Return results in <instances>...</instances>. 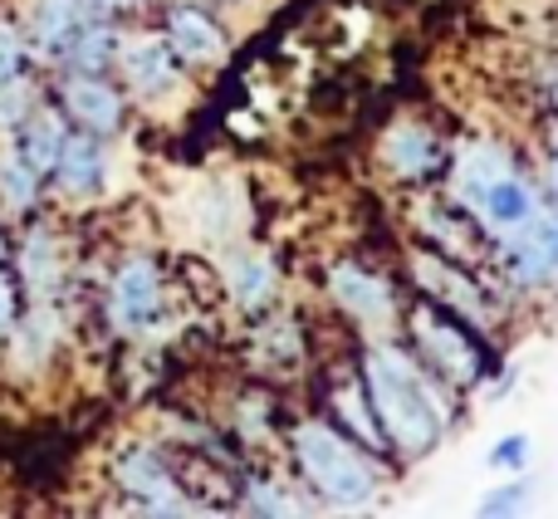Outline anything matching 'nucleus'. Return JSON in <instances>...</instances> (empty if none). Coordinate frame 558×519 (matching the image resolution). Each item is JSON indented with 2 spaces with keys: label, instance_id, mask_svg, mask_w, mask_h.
<instances>
[{
  "label": "nucleus",
  "instance_id": "obj_18",
  "mask_svg": "<svg viewBox=\"0 0 558 519\" xmlns=\"http://www.w3.org/2000/svg\"><path fill=\"white\" fill-rule=\"evenodd\" d=\"M422 231L436 241V251L446 260H481V226L475 216H465L461 206H426L422 212Z\"/></svg>",
  "mask_w": 558,
  "mask_h": 519
},
{
  "label": "nucleus",
  "instance_id": "obj_15",
  "mask_svg": "<svg viewBox=\"0 0 558 519\" xmlns=\"http://www.w3.org/2000/svg\"><path fill=\"white\" fill-rule=\"evenodd\" d=\"M64 137H69V118L59 113V108H35V113L15 128V143L10 147H15L39 177H49L59 153H64Z\"/></svg>",
  "mask_w": 558,
  "mask_h": 519
},
{
  "label": "nucleus",
  "instance_id": "obj_29",
  "mask_svg": "<svg viewBox=\"0 0 558 519\" xmlns=\"http://www.w3.org/2000/svg\"><path fill=\"white\" fill-rule=\"evenodd\" d=\"M10 328H15V285L0 275V338H10Z\"/></svg>",
  "mask_w": 558,
  "mask_h": 519
},
{
  "label": "nucleus",
  "instance_id": "obj_31",
  "mask_svg": "<svg viewBox=\"0 0 558 519\" xmlns=\"http://www.w3.org/2000/svg\"><path fill=\"white\" fill-rule=\"evenodd\" d=\"M88 5H94L98 15H108V10H123V5H133V0H88Z\"/></svg>",
  "mask_w": 558,
  "mask_h": 519
},
{
  "label": "nucleus",
  "instance_id": "obj_2",
  "mask_svg": "<svg viewBox=\"0 0 558 519\" xmlns=\"http://www.w3.org/2000/svg\"><path fill=\"white\" fill-rule=\"evenodd\" d=\"M294 461L304 481L324 495L328 505H367L377 491V475L367 456L328 422H299L294 426Z\"/></svg>",
  "mask_w": 558,
  "mask_h": 519
},
{
  "label": "nucleus",
  "instance_id": "obj_8",
  "mask_svg": "<svg viewBox=\"0 0 558 519\" xmlns=\"http://www.w3.org/2000/svg\"><path fill=\"white\" fill-rule=\"evenodd\" d=\"M505 265L520 285H544L558 279V216L534 212L524 226L505 231Z\"/></svg>",
  "mask_w": 558,
  "mask_h": 519
},
{
  "label": "nucleus",
  "instance_id": "obj_1",
  "mask_svg": "<svg viewBox=\"0 0 558 519\" xmlns=\"http://www.w3.org/2000/svg\"><path fill=\"white\" fill-rule=\"evenodd\" d=\"M363 383L367 397H373V412L383 422L387 442L402 446L407 456H426L436 442H441V426L451 417V402L446 393L392 343L367 348L363 358Z\"/></svg>",
  "mask_w": 558,
  "mask_h": 519
},
{
  "label": "nucleus",
  "instance_id": "obj_16",
  "mask_svg": "<svg viewBox=\"0 0 558 519\" xmlns=\"http://www.w3.org/2000/svg\"><path fill=\"white\" fill-rule=\"evenodd\" d=\"M383 157H387V167H392L402 182H426L432 172H441V143H436L426 128H416V123L392 128L387 143H383Z\"/></svg>",
  "mask_w": 558,
  "mask_h": 519
},
{
  "label": "nucleus",
  "instance_id": "obj_22",
  "mask_svg": "<svg viewBox=\"0 0 558 519\" xmlns=\"http://www.w3.org/2000/svg\"><path fill=\"white\" fill-rule=\"evenodd\" d=\"M231 294L245 309H265L275 294V265L265 255H241L231 265Z\"/></svg>",
  "mask_w": 558,
  "mask_h": 519
},
{
  "label": "nucleus",
  "instance_id": "obj_20",
  "mask_svg": "<svg viewBox=\"0 0 558 519\" xmlns=\"http://www.w3.org/2000/svg\"><path fill=\"white\" fill-rule=\"evenodd\" d=\"M118 45H123V39H118V29L108 25L104 15H88L84 25L74 29V39L64 45V55H59V59H64L69 74H104V69L118 59Z\"/></svg>",
  "mask_w": 558,
  "mask_h": 519
},
{
  "label": "nucleus",
  "instance_id": "obj_6",
  "mask_svg": "<svg viewBox=\"0 0 558 519\" xmlns=\"http://www.w3.org/2000/svg\"><path fill=\"white\" fill-rule=\"evenodd\" d=\"M162 314V275H157L153 255H128L113 275V289H108V318H113L123 334H137L153 318Z\"/></svg>",
  "mask_w": 558,
  "mask_h": 519
},
{
  "label": "nucleus",
  "instance_id": "obj_23",
  "mask_svg": "<svg viewBox=\"0 0 558 519\" xmlns=\"http://www.w3.org/2000/svg\"><path fill=\"white\" fill-rule=\"evenodd\" d=\"M39 182H45V177H39L15 147H5V157H0V202L15 206V212H25V206H35Z\"/></svg>",
  "mask_w": 558,
  "mask_h": 519
},
{
  "label": "nucleus",
  "instance_id": "obj_24",
  "mask_svg": "<svg viewBox=\"0 0 558 519\" xmlns=\"http://www.w3.org/2000/svg\"><path fill=\"white\" fill-rule=\"evenodd\" d=\"M35 84H29L25 74L10 79V84H0V133H15L20 123H25L29 113H35Z\"/></svg>",
  "mask_w": 558,
  "mask_h": 519
},
{
  "label": "nucleus",
  "instance_id": "obj_26",
  "mask_svg": "<svg viewBox=\"0 0 558 519\" xmlns=\"http://www.w3.org/2000/svg\"><path fill=\"white\" fill-rule=\"evenodd\" d=\"M490 466L495 471H524V466H530V436H500V442H495V451H490Z\"/></svg>",
  "mask_w": 558,
  "mask_h": 519
},
{
  "label": "nucleus",
  "instance_id": "obj_25",
  "mask_svg": "<svg viewBox=\"0 0 558 519\" xmlns=\"http://www.w3.org/2000/svg\"><path fill=\"white\" fill-rule=\"evenodd\" d=\"M20 74H25V39H20V29L0 25V84H10Z\"/></svg>",
  "mask_w": 558,
  "mask_h": 519
},
{
  "label": "nucleus",
  "instance_id": "obj_13",
  "mask_svg": "<svg viewBox=\"0 0 558 519\" xmlns=\"http://www.w3.org/2000/svg\"><path fill=\"white\" fill-rule=\"evenodd\" d=\"M88 15H98L88 0H29V45L39 49V55H64V45L74 39V29L84 25Z\"/></svg>",
  "mask_w": 558,
  "mask_h": 519
},
{
  "label": "nucleus",
  "instance_id": "obj_14",
  "mask_svg": "<svg viewBox=\"0 0 558 519\" xmlns=\"http://www.w3.org/2000/svg\"><path fill=\"white\" fill-rule=\"evenodd\" d=\"M328 407H333V417H338V422H343L348 432H353L373 456H383L387 446H392V442H387V432H383V422H377V412H373V397H367L363 373H353V367H348V377L333 387V393H328Z\"/></svg>",
  "mask_w": 558,
  "mask_h": 519
},
{
  "label": "nucleus",
  "instance_id": "obj_10",
  "mask_svg": "<svg viewBox=\"0 0 558 519\" xmlns=\"http://www.w3.org/2000/svg\"><path fill=\"white\" fill-rule=\"evenodd\" d=\"M118 69H123L133 94L157 98L177 84V49L167 45V39L137 35V39H128V45H118Z\"/></svg>",
  "mask_w": 558,
  "mask_h": 519
},
{
  "label": "nucleus",
  "instance_id": "obj_33",
  "mask_svg": "<svg viewBox=\"0 0 558 519\" xmlns=\"http://www.w3.org/2000/svg\"><path fill=\"white\" fill-rule=\"evenodd\" d=\"M0 260H5V236H0Z\"/></svg>",
  "mask_w": 558,
  "mask_h": 519
},
{
  "label": "nucleus",
  "instance_id": "obj_17",
  "mask_svg": "<svg viewBox=\"0 0 558 519\" xmlns=\"http://www.w3.org/2000/svg\"><path fill=\"white\" fill-rule=\"evenodd\" d=\"M20 279H25V289H29L35 304H54L59 279H64V265H59L54 236H49L45 226L25 231V245H20Z\"/></svg>",
  "mask_w": 558,
  "mask_h": 519
},
{
  "label": "nucleus",
  "instance_id": "obj_32",
  "mask_svg": "<svg viewBox=\"0 0 558 519\" xmlns=\"http://www.w3.org/2000/svg\"><path fill=\"white\" fill-rule=\"evenodd\" d=\"M544 94H549V104H554V108H558V74H554V79H549V88H544Z\"/></svg>",
  "mask_w": 558,
  "mask_h": 519
},
{
  "label": "nucleus",
  "instance_id": "obj_3",
  "mask_svg": "<svg viewBox=\"0 0 558 519\" xmlns=\"http://www.w3.org/2000/svg\"><path fill=\"white\" fill-rule=\"evenodd\" d=\"M456 186H461L465 206L475 212V221H485L500 236L534 216V192L510 172V162H505L495 147H475V153L465 157L461 182Z\"/></svg>",
  "mask_w": 558,
  "mask_h": 519
},
{
  "label": "nucleus",
  "instance_id": "obj_34",
  "mask_svg": "<svg viewBox=\"0 0 558 519\" xmlns=\"http://www.w3.org/2000/svg\"><path fill=\"white\" fill-rule=\"evenodd\" d=\"M549 133H554V147H558V123H554V128H549Z\"/></svg>",
  "mask_w": 558,
  "mask_h": 519
},
{
  "label": "nucleus",
  "instance_id": "obj_11",
  "mask_svg": "<svg viewBox=\"0 0 558 519\" xmlns=\"http://www.w3.org/2000/svg\"><path fill=\"white\" fill-rule=\"evenodd\" d=\"M59 182V192L64 196H88V192H98L104 186V177H108V157H104V137L98 133H84V128H69V137H64V153H59V162H54V172H49Z\"/></svg>",
  "mask_w": 558,
  "mask_h": 519
},
{
  "label": "nucleus",
  "instance_id": "obj_19",
  "mask_svg": "<svg viewBox=\"0 0 558 519\" xmlns=\"http://www.w3.org/2000/svg\"><path fill=\"white\" fill-rule=\"evenodd\" d=\"M328 285H333L338 304L353 309L357 318H373V324H383V318L392 314V294H387V285L377 275H367L363 265H333Z\"/></svg>",
  "mask_w": 558,
  "mask_h": 519
},
{
  "label": "nucleus",
  "instance_id": "obj_5",
  "mask_svg": "<svg viewBox=\"0 0 558 519\" xmlns=\"http://www.w3.org/2000/svg\"><path fill=\"white\" fill-rule=\"evenodd\" d=\"M113 481L123 485V495H133L143 510L153 515H182L192 510V495L182 491L177 471L153 451V446H123L113 461Z\"/></svg>",
  "mask_w": 558,
  "mask_h": 519
},
{
  "label": "nucleus",
  "instance_id": "obj_28",
  "mask_svg": "<svg viewBox=\"0 0 558 519\" xmlns=\"http://www.w3.org/2000/svg\"><path fill=\"white\" fill-rule=\"evenodd\" d=\"M245 500H251V510H265V515H289L294 510V500H289V495H279V485H260V481H251L245 485Z\"/></svg>",
  "mask_w": 558,
  "mask_h": 519
},
{
  "label": "nucleus",
  "instance_id": "obj_9",
  "mask_svg": "<svg viewBox=\"0 0 558 519\" xmlns=\"http://www.w3.org/2000/svg\"><path fill=\"white\" fill-rule=\"evenodd\" d=\"M59 98H64V118H74L84 133L108 137L123 123V98L113 84H104V74H69Z\"/></svg>",
  "mask_w": 558,
  "mask_h": 519
},
{
  "label": "nucleus",
  "instance_id": "obj_30",
  "mask_svg": "<svg viewBox=\"0 0 558 519\" xmlns=\"http://www.w3.org/2000/svg\"><path fill=\"white\" fill-rule=\"evenodd\" d=\"M544 186H549V196L558 202V153L549 157V167H544Z\"/></svg>",
  "mask_w": 558,
  "mask_h": 519
},
{
  "label": "nucleus",
  "instance_id": "obj_12",
  "mask_svg": "<svg viewBox=\"0 0 558 519\" xmlns=\"http://www.w3.org/2000/svg\"><path fill=\"white\" fill-rule=\"evenodd\" d=\"M167 45L177 49V59L192 64H221L226 59V35L206 10L196 5H172L167 10Z\"/></svg>",
  "mask_w": 558,
  "mask_h": 519
},
{
  "label": "nucleus",
  "instance_id": "obj_27",
  "mask_svg": "<svg viewBox=\"0 0 558 519\" xmlns=\"http://www.w3.org/2000/svg\"><path fill=\"white\" fill-rule=\"evenodd\" d=\"M524 505H530V481H510L495 495H485L481 515H514V510H524Z\"/></svg>",
  "mask_w": 558,
  "mask_h": 519
},
{
  "label": "nucleus",
  "instance_id": "obj_4",
  "mask_svg": "<svg viewBox=\"0 0 558 519\" xmlns=\"http://www.w3.org/2000/svg\"><path fill=\"white\" fill-rule=\"evenodd\" d=\"M412 328H416L422 353L432 358V367L446 377V383L471 387V383L485 377V367H490V348H485L481 338L451 314V309H441L436 299H422V304H412Z\"/></svg>",
  "mask_w": 558,
  "mask_h": 519
},
{
  "label": "nucleus",
  "instance_id": "obj_7",
  "mask_svg": "<svg viewBox=\"0 0 558 519\" xmlns=\"http://www.w3.org/2000/svg\"><path fill=\"white\" fill-rule=\"evenodd\" d=\"M412 275L422 285V294L436 299L441 309L471 318V324H490V304L481 299V285L461 269V260H446L441 251H422L412 260Z\"/></svg>",
  "mask_w": 558,
  "mask_h": 519
},
{
  "label": "nucleus",
  "instance_id": "obj_21",
  "mask_svg": "<svg viewBox=\"0 0 558 519\" xmlns=\"http://www.w3.org/2000/svg\"><path fill=\"white\" fill-rule=\"evenodd\" d=\"M10 338H15V363L20 367H45L49 353H54V343H59V314H54V304H35V314H29L25 324L15 318Z\"/></svg>",
  "mask_w": 558,
  "mask_h": 519
}]
</instances>
